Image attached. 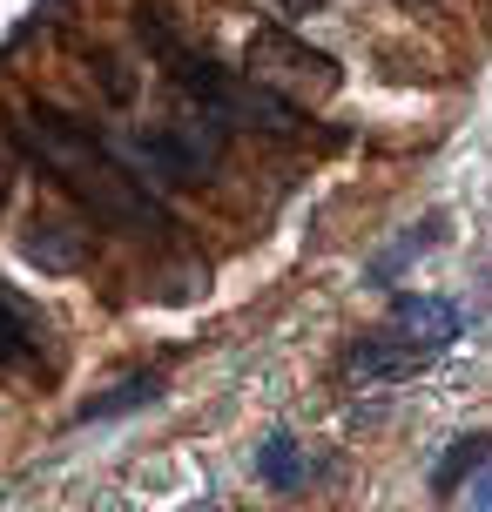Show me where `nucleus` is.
<instances>
[{
  "label": "nucleus",
  "mask_w": 492,
  "mask_h": 512,
  "mask_svg": "<svg viewBox=\"0 0 492 512\" xmlns=\"http://www.w3.org/2000/svg\"><path fill=\"white\" fill-rule=\"evenodd\" d=\"M412 371H425V358L405 351L391 331H371L344 351V378L351 384H398V378H412Z\"/></svg>",
  "instance_id": "5"
},
{
  "label": "nucleus",
  "mask_w": 492,
  "mask_h": 512,
  "mask_svg": "<svg viewBox=\"0 0 492 512\" xmlns=\"http://www.w3.org/2000/svg\"><path fill=\"white\" fill-rule=\"evenodd\" d=\"M284 21H304V14H317V7H331V0H270Z\"/></svg>",
  "instance_id": "12"
},
{
  "label": "nucleus",
  "mask_w": 492,
  "mask_h": 512,
  "mask_svg": "<svg viewBox=\"0 0 492 512\" xmlns=\"http://www.w3.org/2000/svg\"><path fill=\"white\" fill-rule=\"evenodd\" d=\"M243 61H250V81L270 88V95H284L290 108H311L324 95H337V61L324 48H311V41H297L290 27L250 34V54Z\"/></svg>",
  "instance_id": "2"
},
{
  "label": "nucleus",
  "mask_w": 492,
  "mask_h": 512,
  "mask_svg": "<svg viewBox=\"0 0 492 512\" xmlns=\"http://www.w3.org/2000/svg\"><path fill=\"white\" fill-rule=\"evenodd\" d=\"M7 196H14V162L0 155V203H7Z\"/></svg>",
  "instance_id": "13"
},
{
  "label": "nucleus",
  "mask_w": 492,
  "mask_h": 512,
  "mask_svg": "<svg viewBox=\"0 0 492 512\" xmlns=\"http://www.w3.org/2000/svg\"><path fill=\"white\" fill-rule=\"evenodd\" d=\"M257 472L263 479H270V486H304V445H297V438H270V445H263L257 452Z\"/></svg>",
  "instance_id": "7"
},
{
  "label": "nucleus",
  "mask_w": 492,
  "mask_h": 512,
  "mask_svg": "<svg viewBox=\"0 0 492 512\" xmlns=\"http://www.w3.org/2000/svg\"><path fill=\"white\" fill-rule=\"evenodd\" d=\"M385 331L405 344V351H418V358L432 364L439 351H452L459 344V310L445 304V297H398L385 317Z\"/></svg>",
  "instance_id": "4"
},
{
  "label": "nucleus",
  "mask_w": 492,
  "mask_h": 512,
  "mask_svg": "<svg viewBox=\"0 0 492 512\" xmlns=\"http://www.w3.org/2000/svg\"><path fill=\"white\" fill-rule=\"evenodd\" d=\"M21 351H27V304L0 290V371L21 358Z\"/></svg>",
  "instance_id": "10"
},
{
  "label": "nucleus",
  "mask_w": 492,
  "mask_h": 512,
  "mask_svg": "<svg viewBox=\"0 0 492 512\" xmlns=\"http://www.w3.org/2000/svg\"><path fill=\"white\" fill-rule=\"evenodd\" d=\"M472 512H492V459L479 465V479H472Z\"/></svg>",
  "instance_id": "11"
},
{
  "label": "nucleus",
  "mask_w": 492,
  "mask_h": 512,
  "mask_svg": "<svg viewBox=\"0 0 492 512\" xmlns=\"http://www.w3.org/2000/svg\"><path fill=\"white\" fill-rule=\"evenodd\" d=\"M129 155L142 162V169L169 176V182L203 176L209 162L223 155V115H216V108H189V115H176V122L149 128V135H135Z\"/></svg>",
  "instance_id": "3"
},
{
  "label": "nucleus",
  "mask_w": 492,
  "mask_h": 512,
  "mask_svg": "<svg viewBox=\"0 0 492 512\" xmlns=\"http://www.w3.org/2000/svg\"><path fill=\"white\" fill-rule=\"evenodd\" d=\"M156 391H162L156 371H135V378H122L115 391H108V398H95V405H88V418H115V411H135V405H149Z\"/></svg>",
  "instance_id": "8"
},
{
  "label": "nucleus",
  "mask_w": 492,
  "mask_h": 512,
  "mask_svg": "<svg viewBox=\"0 0 492 512\" xmlns=\"http://www.w3.org/2000/svg\"><path fill=\"white\" fill-rule=\"evenodd\" d=\"M486 459H492V438H459V445H452V459H445L439 472H432V486H439V492H452L459 479H466V472H479Z\"/></svg>",
  "instance_id": "9"
},
{
  "label": "nucleus",
  "mask_w": 492,
  "mask_h": 512,
  "mask_svg": "<svg viewBox=\"0 0 492 512\" xmlns=\"http://www.w3.org/2000/svg\"><path fill=\"white\" fill-rule=\"evenodd\" d=\"M21 142L34 149V162H41V169H48L95 223H108V230H149V223H162L156 196L135 189L129 169H122L88 128L68 122L61 108H27L21 115Z\"/></svg>",
  "instance_id": "1"
},
{
  "label": "nucleus",
  "mask_w": 492,
  "mask_h": 512,
  "mask_svg": "<svg viewBox=\"0 0 492 512\" xmlns=\"http://www.w3.org/2000/svg\"><path fill=\"white\" fill-rule=\"evenodd\" d=\"M398 7H432V0H398Z\"/></svg>",
  "instance_id": "14"
},
{
  "label": "nucleus",
  "mask_w": 492,
  "mask_h": 512,
  "mask_svg": "<svg viewBox=\"0 0 492 512\" xmlns=\"http://www.w3.org/2000/svg\"><path fill=\"white\" fill-rule=\"evenodd\" d=\"M21 250H27V263H41L48 277H75L81 263H88V230L61 223V216H34Z\"/></svg>",
  "instance_id": "6"
}]
</instances>
